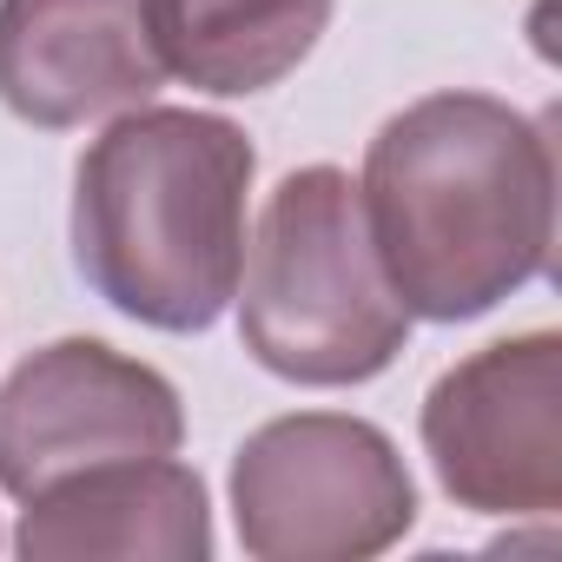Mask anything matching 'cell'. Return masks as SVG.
Masks as SVG:
<instances>
[{"instance_id": "obj_7", "label": "cell", "mask_w": 562, "mask_h": 562, "mask_svg": "<svg viewBox=\"0 0 562 562\" xmlns=\"http://www.w3.org/2000/svg\"><path fill=\"white\" fill-rule=\"evenodd\" d=\"M166 87L146 0H0V106L41 133L120 120Z\"/></svg>"}, {"instance_id": "obj_1", "label": "cell", "mask_w": 562, "mask_h": 562, "mask_svg": "<svg viewBox=\"0 0 562 562\" xmlns=\"http://www.w3.org/2000/svg\"><path fill=\"white\" fill-rule=\"evenodd\" d=\"M358 205L397 305L424 325H470L549 271V120L496 93H424L364 146Z\"/></svg>"}, {"instance_id": "obj_6", "label": "cell", "mask_w": 562, "mask_h": 562, "mask_svg": "<svg viewBox=\"0 0 562 562\" xmlns=\"http://www.w3.org/2000/svg\"><path fill=\"white\" fill-rule=\"evenodd\" d=\"M186 404L172 378L100 345L54 338L0 384V490L14 503L133 457H179Z\"/></svg>"}, {"instance_id": "obj_8", "label": "cell", "mask_w": 562, "mask_h": 562, "mask_svg": "<svg viewBox=\"0 0 562 562\" xmlns=\"http://www.w3.org/2000/svg\"><path fill=\"white\" fill-rule=\"evenodd\" d=\"M27 562H212V496L179 457L80 470L21 503Z\"/></svg>"}, {"instance_id": "obj_2", "label": "cell", "mask_w": 562, "mask_h": 562, "mask_svg": "<svg viewBox=\"0 0 562 562\" xmlns=\"http://www.w3.org/2000/svg\"><path fill=\"white\" fill-rule=\"evenodd\" d=\"M251 139L192 106L120 113L74 166V265L146 331H212L245 271Z\"/></svg>"}, {"instance_id": "obj_3", "label": "cell", "mask_w": 562, "mask_h": 562, "mask_svg": "<svg viewBox=\"0 0 562 562\" xmlns=\"http://www.w3.org/2000/svg\"><path fill=\"white\" fill-rule=\"evenodd\" d=\"M232 299L251 364L305 391L371 384L411 345V312L378 265L345 166H299L278 179L245 238Z\"/></svg>"}, {"instance_id": "obj_4", "label": "cell", "mask_w": 562, "mask_h": 562, "mask_svg": "<svg viewBox=\"0 0 562 562\" xmlns=\"http://www.w3.org/2000/svg\"><path fill=\"white\" fill-rule=\"evenodd\" d=\"M232 522L258 562H364L411 536L417 483L378 424L299 411L238 443Z\"/></svg>"}, {"instance_id": "obj_5", "label": "cell", "mask_w": 562, "mask_h": 562, "mask_svg": "<svg viewBox=\"0 0 562 562\" xmlns=\"http://www.w3.org/2000/svg\"><path fill=\"white\" fill-rule=\"evenodd\" d=\"M424 457L457 509H562V338L522 331L457 358L424 397Z\"/></svg>"}, {"instance_id": "obj_9", "label": "cell", "mask_w": 562, "mask_h": 562, "mask_svg": "<svg viewBox=\"0 0 562 562\" xmlns=\"http://www.w3.org/2000/svg\"><path fill=\"white\" fill-rule=\"evenodd\" d=\"M166 74L192 93L245 100L305 67L338 0H146Z\"/></svg>"}]
</instances>
